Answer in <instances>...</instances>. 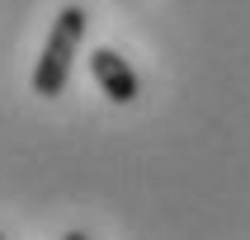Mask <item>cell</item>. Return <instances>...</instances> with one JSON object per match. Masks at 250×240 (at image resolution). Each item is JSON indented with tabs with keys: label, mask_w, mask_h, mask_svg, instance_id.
Segmentation results:
<instances>
[{
	"label": "cell",
	"mask_w": 250,
	"mask_h": 240,
	"mask_svg": "<svg viewBox=\"0 0 250 240\" xmlns=\"http://www.w3.org/2000/svg\"><path fill=\"white\" fill-rule=\"evenodd\" d=\"M81 38H85V10L81 5H66L57 14L52 33L42 42V56H38V71H33V90L42 99H57L71 80V61L81 52Z\"/></svg>",
	"instance_id": "obj_1"
},
{
	"label": "cell",
	"mask_w": 250,
	"mask_h": 240,
	"mask_svg": "<svg viewBox=\"0 0 250 240\" xmlns=\"http://www.w3.org/2000/svg\"><path fill=\"white\" fill-rule=\"evenodd\" d=\"M90 71H95L99 90H104L113 104H132V99H137V71L127 66L113 47H95V52H90Z\"/></svg>",
	"instance_id": "obj_2"
},
{
	"label": "cell",
	"mask_w": 250,
	"mask_h": 240,
	"mask_svg": "<svg viewBox=\"0 0 250 240\" xmlns=\"http://www.w3.org/2000/svg\"><path fill=\"white\" fill-rule=\"evenodd\" d=\"M62 240H85V236H81V231H66V236H62Z\"/></svg>",
	"instance_id": "obj_3"
}]
</instances>
